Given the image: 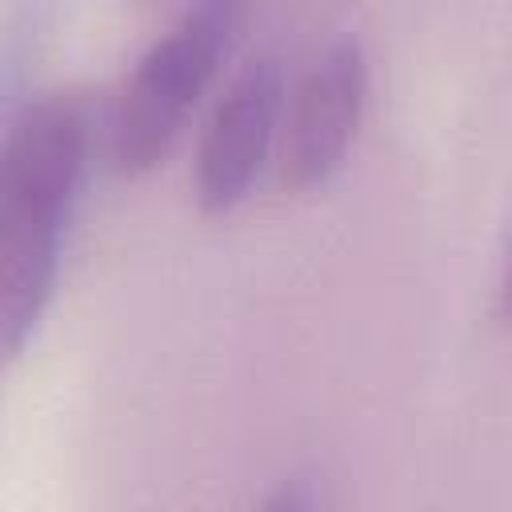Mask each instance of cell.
<instances>
[{
	"instance_id": "6da1fadb",
	"label": "cell",
	"mask_w": 512,
	"mask_h": 512,
	"mask_svg": "<svg viewBox=\"0 0 512 512\" xmlns=\"http://www.w3.org/2000/svg\"><path fill=\"white\" fill-rule=\"evenodd\" d=\"M92 100L52 88L20 104L0 148V344L16 360L36 336L64 260L92 152Z\"/></svg>"
},
{
	"instance_id": "7a4b0ae2",
	"label": "cell",
	"mask_w": 512,
	"mask_h": 512,
	"mask_svg": "<svg viewBox=\"0 0 512 512\" xmlns=\"http://www.w3.org/2000/svg\"><path fill=\"white\" fill-rule=\"evenodd\" d=\"M236 20V4H192L136 56L104 124L108 164L120 176H144L168 156L188 112L212 84L236 36Z\"/></svg>"
},
{
	"instance_id": "3957f363",
	"label": "cell",
	"mask_w": 512,
	"mask_h": 512,
	"mask_svg": "<svg viewBox=\"0 0 512 512\" xmlns=\"http://www.w3.org/2000/svg\"><path fill=\"white\" fill-rule=\"evenodd\" d=\"M368 100V56L352 32L320 44L296 72L280 116V180L320 188L344 164Z\"/></svg>"
},
{
	"instance_id": "277c9868",
	"label": "cell",
	"mask_w": 512,
	"mask_h": 512,
	"mask_svg": "<svg viewBox=\"0 0 512 512\" xmlns=\"http://www.w3.org/2000/svg\"><path fill=\"white\" fill-rule=\"evenodd\" d=\"M284 116V68L272 52H252L216 96L192 156V192L204 212L236 208L276 140Z\"/></svg>"
},
{
	"instance_id": "5b68a950",
	"label": "cell",
	"mask_w": 512,
	"mask_h": 512,
	"mask_svg": "<svg viewBox=\"0 0 512 512\" xmlns=\"http://www.w3.org/2000/svg\"><path fill=\"white\" fill-rule=\"evenodd\" d=\"M256 512H320V492L308 476H284Z\"/></svg>"
},
{
	"instance_id": "8992f818",
	"label": "cell",
	"mask_w": 512,
	"mask_h": 512,
	"mask_svg": "<svg viewBox=\"0 0 512 512\" xmlns=\"http://www.w3.org/2000/svg\"><path fill=\"white\" fill-rule=\"evenodd\" d=\"M496 320L504 332H512V240L504 248V260H500V276H496Z\"/></svg>"
}]
</instances>
